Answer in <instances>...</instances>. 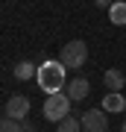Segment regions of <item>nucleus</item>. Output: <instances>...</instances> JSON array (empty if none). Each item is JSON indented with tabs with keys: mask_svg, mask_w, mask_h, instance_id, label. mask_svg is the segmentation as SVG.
Masks as SVG:
<instances>
[{
	"mask_svg": "<svg viewBox=\"0 0 126 132\" xmlns=\"http://www.w3.org/2000/svg\"><path fill=\"white\" fill-rule=\"evenodd\" d=\"M112 3H114V0H94L97 9H112Z\"/></svg>",
	"mask_w": 126,
	"mask_h": 132,
	"instance_id": "ddd939ff",
	"label": "nucleus"
},
{
	"mask_svg": "<svg viewBox=\"0 0 126 132\" xmlns=\"http://www.w3.org/2000/svg\"><path fill=\"white\" fill-rule=\"evenodd\" d=\"M120 132H126V120H123V126H120Z\"/></svg>",
	"mask_w": 126,
	"mask_h": 132,
	"instance_id": "2eb2a0df",
	"label": "nucleus"
},
{
	"mask_svg": "<svg viewBox=\"0 0 126 132\" xmlns=\"http://www.w3.org/2000/svg\"><path fill=\"white\" fill-rule=\"evenodd\" d=\"M6 114L15 118V120H27V114H29V100L23 97V94H12L9 103H6Z\"/></svg>",
	"mask_w": 126,
	"mask_h": 132,
	"instance_id": "39448f33",
	"label": "nucleus"
},
{
	"mask_svg": "<svg viewBox=\"0 0 126 132\" xmlns=\"http://www.w3.org/2000/svg\"><path fill=\"white\" fill-rule=\"evenodd\" d=\"M88 91H91V82L85 79V76H76V79H70L65 85V94L70 97V103H79V100L88 97Z\"/></svg>",
	"mask_w": 126,
	"mask_h": 132,
	"instance_id": "423d86ee",
	"label": "nucleus"
},
{
	"mask_svg": "<svg viewBox=\"0 0 126 132\" xmlns=\"http://www.w3.org/2000/svg\"><path fill=\"white\" fill-rule=\"evenodd\" d=\"M68 112H70V97L68 94H47V100H44V118L47 120H65L68 118Z\"/></svg>",
	"mask_w": 126,
	"mask_h": 132,
	"instance_id": "7ed1b4c3",
	"label": "nucleus"
},
{
	"mask_svg": "<svg viewBox=\"0 0 126 132\" xmlns=\"http://www.w3.org/2000/svg\"><path fill=\"white\" fill-rule=\"evenodd\" d=\"M85 59H88V44L82 41V38H73V41H68L65 47L59 53V62L65 68H82Z\"/></svg>",
	"mask_w": 126,
	"mask_h": 132,
	"instance_id": "f03ea898",
	"label": "nucleus"
},
{
	"mask_svg": "<svg viewBox=\"0 0 126 132\" xmlns=\"http://www.w3.org/2000/svg\"><path fill=\"white\" fill-rule=\"evenodd\" d=\"M103 82H106L108 91H123L126 88V73L117 71V68H108V71L103 73Z\"/></svg>",
	"mask_w": 126,
	"mask_h": 132,
	"instance_id": "0eeeda50",
	"label": "nucleus"
},
{
	"mask_svg": "<svg viewBox=\"0 0 126 132\" xmlns=\"http://www.w3.org/2000/svg\"><path fill=\"white\" fill-rule=\"evenodd\" d=\"M65 71L68 68L62 65V62H44V65H38V73L35 79L38 85H41V91H47V94H59L62 88H65Z\"/></svg>",
	"mask_w": 126,
	"mask_h": 132,
	"instance_id": "f257e3e1",
	"label": "nucleus"
},
{
	"mask_svg": "<svg viewBox=\"0 0 126 132\" xmlns=\"http://www.w3.org/2000/svg\"><path fill=\"white\" fill-rule=\"evenodd\" d=\"M82 132H108V118L103 114V109H88L79 118Z\"/></svg>",
	"mask_w": 126,
	"mask_h": 132,
	"instance_id": "20e7f679",
	"label": "nucleus"
},
{
	"mask_svg": "<svg viewBox=\"0 0 126 132\" xmlns=\"http://www.w3.org/2000/svg\"><path fill=\"white\" fill-rule=\"evenodd\" d=\"M15 79H21V82H27V79H32V76L38 73V68L32 65V62H18V65H15Z\"/></svg>",
	"mask_w": 126,
	"mask_h": 132,
	"instance_id": "9d476101",
	"label": "nucleus"
},
{
	"mask_svg": "<svg viewBox=\"0 0 126 132\" xmlns=\"http://www.w3.org/2000/svg\"><path fill=\"white\" fill-rule=\"evenodd\" d=\"M108 21L114 27H126V0H114L108 9Z\"/></svg>",
	"mask_w": 126,
	"mask_h": 132,
	"instance_id": "1a4fd4ad",
	"label": "nucleus"
},
{
	"mask_svg": "<svg viewBox=\"0 0 126 132\" xmlns=\"http://www.w3.org/2000/svg\"><path fill=\"white\" fill-rule=\"evenodd\" d=\"M103 112H126V97L120 91H108L103 97Z\"/></svg>",
	"mask_w": 126,
	"mask_h": 132,
	"instance_id": "6e6552de",
	"label": "nucleus"
},
{
	"mask_svg": "<svg viewBox=\"0 0 126 132\" xmlns=\"http://www.w3.org/2000/svg\"><path fill=\"white\" fill-rule=\"evenodd\" d=\"M0 132H21V120H15V118H0Z\"/></svg>",
	"mask_w": 126,
	"mask_h": 132,
	"instance_id": "f8f14e48",
	"label": "nucleus"
},
{
	"mask_svg": "<svg viewBox=\"0 0 126 132\" xmlns=\"http://www.w3.org/2000/svg\"><path fill=\"white\" fill-rule=\"evenodd\" d=\"M21 132H35V129H29V126H27V123H23V120H21Z\"/></svg>",
	"mask_w": 126,
	"mask_h": 132,
	"instance_id": "4468645a",
	"label": "nucleus"
},
{
	"mask_svg": "<svg viewBox=\"0 0 126 132\" xmlns=\"http://www.w3.org/2000/svg\"><path fill=\"white\" fill-rule=\"evenodd\" d=\"M56 132H82V123L76 120V118H70V114H68L65 120H59V126H56Z\"/></svg>",
	"mask_w": 126,
	"mask_h": 132,
	"instance_id": "9b49d317",
	"label": "nucleus"
}]
</instances>
